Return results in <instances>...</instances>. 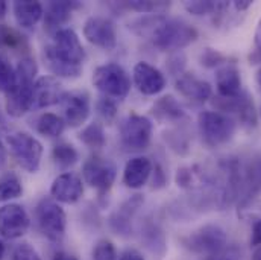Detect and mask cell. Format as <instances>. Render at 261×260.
I'll return each instance as SVG.
<instances>
[{"mask_svg": "<svg viewBox=\"0 0 261 260\" xmlns=\"http://www.w3.org/2000/svg\"><path fill=\"white\" fill-rule=\"evenodd\" d=\"M23 194L20 178L14 172H6L0 177V202L15 199Z\"/></svg>", "mask_w": 261, "mask_h": 260, "instance_id": "obj_29", "label": "cell"}, {"mask_svg": "<svg viewBox=\"0 0 261 260\" xmlns=\"http://www.w3.org/2000/svg\"><path fill=\"white\" fill-rule=\"evenodd\" d=\"M143 198L141 195H135L134 198L128 199L113 216H111V227L117 234H126L130 231V221L141 205Z\"/></svg>", "mask_w": 261, "mask_h": 260, "instance_id": "obj_23", "label": "cell"}, {"mask_svg": "<svg viewBox=\"0 0 261 260\" xmlns=\"http://www.w3.org/2000/svg\"><path fill=\"white\" fill-rule=\"evenodd\" d=\"M31 219L28 211L18 204L0 207V234L5 239H18L29 230Z\"/></svg>", "mask_w": 261, "mask_h": 260, "instance_id": "obj_12", "label": "cell"}, {"mask_svg": "<svg viewBox=\"0 0 261 260\" xmlns=\"http://www.w3.org/2000/svg\"><path fill=\"white\" fill-rule=\"evenodd\" d=\"M8 146L21 169L35 174L40 169L43 157V145L28 132L18 131L8 135Z\"/></svg>", "mask_w": 261, "mask_h": 260, "instance_id": "obj_5", "label": "cell"}, {"mask_svg": "<svg viewBox=\"0 0 261 260\" xmlns=\"http://www.w3.org/2000/svg\"><path fill=\"white\" fill-rule=\"evenodd\" d=\"M64 125V119H61L60 116H57L54 113H44L40 116V119L37 122V130L40 134H43L46 137H58L63 134Z\"/></svg>", "mask_w": 261, "mask_h": 260, "instance_id": "obj_30", "label": "cell"}, {"mask_svg": "<svg viewBox=\"0 0 261 260\" xmlns=\"http://www.w3.org/2000/svg\"><path fill=\"white\" fill-rule=\"evenodd\" d=\"M79 140L88 146L90 149H100L105 146L107 143V135H105V131L103 127L97 122H93L90 125H87L84 130L81 131L79 134Z\"/></svg>", "mask_w": 261, "mask_h": 260, "instance_id": "obj_28", "label": "cell"}, {"mask_svg": "<svg viewBox=\"0 0 261 260\" xmlns=\"http://www.w3.org/2000/svg\"><path fill=\"white\" fill-rule=\"evenodd\" d=\"M228 244L225 230L219 225L208 224L182 238V245L196 254L214 256L219 254Z\"/></svg>", "mask_w": 261, "mask_h": 260, "instance_id": "obj_6", "label": "cell"}, {"mask_svg": "<svg viewBox=\"0 0 261 260\" xmlns=\"http://www.w3.org/2000/svg\"><path fill=\"white\" fill-rule=\"evenodd\" d=\"M12 9L17 25L24 29L34 28L44 15V8L40 2H31V0L14 2Z\"/></svg>", "mask_w": 261, "mask_h": 260, "instance_id": "obj_22", "label": "cell"}, {"mask_svg": "<svg viewBox=\"0 0 261 260\" xmlns=\"http://www.w3.org/2000/svg\"><path fill=\"white\" fill-rule=\"evenodd\" d=\"M255 40V54L258 55V58L261 60V18L260 21H258V25H257V31H255V37H254Z\"/></svg>", "mask_w": 261, "mask_h": 260, "instance_id": "obj_42", "label": "cell"}, {"mask_svg": "<svg viewBox=\"0 0 261 260\" xmlns=\"http://www.w3.org/2000/svg\"><path fill=\"white\" fill-rule=\"evenodd\" d=\"M120 260H144V257L138 251H135V250H126L120 256Z\"/></svg>", "mask_w": 261, "mask_h": 260, "instance_id": "obj_43", "label": "cell"}, {"mask_svg": "<svg viewBox=\"0 0 261 260\" xmlns=\"http://www.w3.org/2000/svg\"><path fill=\"white\" fill-rule=\"evenodd\" d=\"M23 37H20L15 31L0 26V48H9V49H17L23 46Z\"/></svg>", "mask_w": 261, "mask_h": 260, "instance_id": "obj_37", "label": "cell"}, {"mask_svg": "<svg viewBox=\"0 0 261 260\" xmlns=\"http://www.w3.org/2000/svg\"><path fill=\"white\" fill-rule=\"evenodd\" d=\"M11 260H43L38 251L28 242L18 244L11 254Z\"/></svg>", "mask_w": 261, "mask_h": 260, "instance_id": "obj_38", "label": "cell"}, {"mask_svg": "<svg viewBox=\"0 0 261 260\" xmlns=\"http://www.w3.org/2000/svg\"><path fill=\"white\" fill-rule=\"evenodd\" d=\"M3 256H5V244L0 241V260H3Z\"/></svg>", "mask_w": 261, "mask_h": 260, "instance_id": "obj_50", "label": "cell"}, {"mask_svg": "<svg viewBox=\"0 0 261 260\" xmlns=\"http://www.w3.org/2000/svg\"><path fill=\"white\" fill-rule=\"evenodd\" d=\"M64 94L63 85L55 76H41L34 84V108H46L60 104Z\"/></svg>", "mask_w": 261, "mask_h": 260, "instance_id": "obj_16", "label": "cell"}, {"mask_svg": "<svg viewBox=\"0 0 261 260\" xmlns=\"http://www.w3.org/2000/svg\"><path fill=\"white\" fill-rule=\"evenodd\" d=\"M38 72L32 58H23L15 67V84L5 94V110L11 117H21L34 108V84Z\"/></svg>", "mask_w": 261, "mask_h": 260, "instance_id": "obj_2", "label": "cell"}, {"mask_svg": "<svg viewBox=\"0 0 261 260\" xmlns=\"http://www.w3.org/2000/svg\"><path fill=\"white\" fill-rule=\"evenodd\" d=\"M49 51L61 61L71 65H82L85 60V51L77 34L70 28H61L55 32L54 44L47 46Z\"/></svg>", "mask_w": 261, "mask_h": 260, "instance_id": "obj_10", "label": "cell"}, {"mask_svg": "<svg viewBox=\"0 0 261 260\" xmlns=\"http://www.w3.org/2000/svg\"><path fill=\"white\" fill-rule=\"evenodd\" d=\"M175 85H176V90L184 98L197 101V102H205L213 94V88L206 81L199 79L195 75H190V73H182L176 79Z\"/></svg>", "mask_w": 261, "mask_h": 260, "instance_id": "obj_21", "label": "cell"}, {"mask_svg": "<svg viewBox=\"0 0 261 260\" xmlns=\"http://www.w3.org/2000/svg\"><path fill=\"white\" fill-rule=\"evenodd\" d=\"M3 131H5V122H3V121L0 119V134H2Z\"/></svg>", "mask_w": 261, "mask_h": 260, "instance_id": "obj_51", "label": "cell"}, {"mask_svg": "<svg viewBox=\"0 0 261 260\" xmlns=\"http://www.w3.org/2000/svg\"><path fill=\"white\" fill-rule=\"evenodd\" d=\"M197 128L205 145L217 148L232 138L236 134V122L220 111H202L197 116Z\"/></svg>", "mask_w": 261, "mask_h": 260, "instance_id": "obj_4", "label": "cell"}, {"mask_svg": "<svg viewBox=\"0 0 261 260\" xmlns=\"http://www.w3.org/2000/svg\"><path fill=\"white\" fill-rule=\"evenodd\" d=\"M255 79H257V84H258V87L261 88V67L257 70V75H255Z\"/></svg>", "mask_w": 261, "mask_h": 260, "instance_id": "obj_49", "label": "cell"}, {"mask_svg": "<svg viewBox=\"0 0 261 260\" xmlns=\"http://www.w3.org/2000/svg\"><path fill=\"white\" fill-rule=\"evenodd\" d=\"M152 174H153V180H152L153 187H155V189H161V187H164V186H166V183H167V177H166V172L163 171V168H161L160 164H155V168H153Z\"/></svg>", "mask_w": 261, "mask_h": 260, "instance_id": "obj_40", "label": "cell"}, {"mask_svg": "<svg viewBox=\"0 0 261 260\" xmlns=\"http://www.w3.org/2000/svg\"><path fill=\"white\" fill-rule=\"evenodd\" d=\"M6 11H8V5H6V2L0 0V18H3V17H5Z\"/></svg>", "mask_w": 261, "mask_h": 260, "instance_id": "obj_46", "label": "cell"}, {"mask_svg": "<svg viewBox=\"0 0 261 260\" xmlns=\"http://www.w3.org/2000/svg\"><path fill=\"white\" fill-rule=\"evenodd\" d=\"M200 64L205 67H216V65H223L225 64V57L214 51V49H205L202 57H200Z\"/></svg>", "mask_w": 261, "mask_h": 260, "instance_id": "obj_39", "label": "cell"}, {"mask_svg": "<svg viewBox=\"0 0 261 260\" xmlns=\"http://www.w3.org/2000/svg\"><path fill=\"white\" fill-rule=\"evenodd\" d=\"M184 8H186L190 14H193V15H206V14H211V12L219 11L220 3L211 2V0H206V2L196 0V2H186V3H184Z\"/></svg>", "mask_w": 261, "mask_h": 260, "instance_id": "obj_34", "label": "cell"}, {"mask_svg": "<svg viewBox=\"0 0 261 260\" xmlns=\"http://www.w3.org/2000/svg\"><path fill=\"white\" fill-rule=\"evenodd\" d=\"M252 260H261V247H258V248L255 250V253H254V256H252Z\"/></svg>", "mask_w": 261, "mask_h": 260, "instance_id": "obj_48", "label": "cell"}, {"mask_svg": "<svg viewBox=\"0 0 261 260\" xmlns=\"http://www.w3.org/2000/svg\"><path fill=\"white\" fill-rule=\"evenodd\" d=\"M50 195L58 202L74 204L84 195L82 180L73 172H64L54 180L50 186Z\"/></svg>", "mask_w": 261, "mask_h": 260, "instance_id": "obj_15", "label": "cell"}, {"mask_svg": "<svg viewBox=\"0 0 261 260\" xmlns=\"http://www.w3.org/2000/svg\"><path fill=\"white\" fill-rule=\"evenodd\" d=\"M152 114L160 122H175L186 116L182 107L173 96H163L152 107Z\"/></svg>", "mask_w": 261, "mask_h": 260, "instance_id": "obj_25", "label": "cell"}, {"mask_svg": "<svg viewBox=\"0 0 261 260\" xmlns=\"http://www.w3.org/2000/svg\"><path fill=\"white\" fill-rule=\"evenodd\" d=\"M132 79L137 90L146 96H155L166 87V78L161 70L146 61L137 63L132 70Z\"/></svg>", "mask_w": 261, "mask_h": 260, "instance_id": "obj_14", "label": "cell"}, {"mask_svg": "<svg viewBox=\"0 0 261 260\" xmlns=\"http://www.w3.org/2000/svg\"><path fill=\"white\" fill-rule=\"evenodd\" d=\"M52 158H54V161H55L57 166H60L61 169H67V168H71L73 164L77 163L79 154H77V151L74 149L73 145L60 143V145H57L54 148Z\"/></svg>", "mask_w": 261, "mask_h": 260, "instance_id": "obj_31", "label": "cell"}, {"mask_svg": "<svg viewBox=\"0 0 261 260\" xmlns=\"http://www.w3.org/2000/svg\"><path fill=\"white\" fill-rule=\"evenodd\" d=\"M77 8L74 2H50L44 12V26L47 29L60 31L61 26L71 17L73 9Z\"/></svg>", "mask_w": 261, "mask_h": 260, "instance_id": "obj_24", "label": "cell"}, {"mask_svg": "<svg viewBox=\"0 0 261 260\" xmlns=\"http://www.w3.org/2000/svg\"><path fill=\"white\" fill-rule=\"evenodd\" d=\"M117 253L111 241L102 239L93 248V260H116Z\"/></svg>", "mask_w": 261, "mask_h": 260, "instance_id": "obj_35", "label": "cell"}, {"mask_svg": "<svg viewBox=\"0 0 261 260\" xmlns=\"http://www.w3.org/2000/svg\"><path fill=\"white\" fill-rule=\"evenodd\" d=\"M129 28L135 34L149 38L155 48L166 52L184 49L197 38V31L189 23L176 18H164L161 15L140 18Z\"/></svg>", "mask_w": 261, "mask_h": 260, "instance_id": "obj_1", "label": "cell"}, {"mask_svg": "<svg viewBox=\"0 0 261 260\" xmlns=\"http://www.w3.org/2000/svg\"><path fill=\"white\" fill-rule=\"evenodd\" d=\"M240 205L249 204L261 192V157L254 158L245 168L243 177H240Z\"/></svg>", "mask_w": 261, "mask_h": 260, "instance_id": "obj_18", "label": "cell"}, {"mask_svg": "<svg viewBox=\"0 0 261 260\" xmlns=\"http://www.w3.org/2000/svg\"><path fill=\"white\" fill-rule=\"evenodd\" d=\"M5 160H6V154H5V148H3V145L0 141V168L5 164Z\"/></svg>", "mask_w": 261, "mask_h": 260, "instance_id": "obj_47", "label": "cell"}, {"mask_svg": "<svg viewBox=\"0 0 261 260\" xmlns=\"http://www.w3.org/2000/svg\"><path fill=\"white\" fill-rule=\"evenodd\" d=\"M84 37L93 46L113 51L117 46L116 25L105 17H90L84 25Z\"/></svg>", "mask_w": 261, "mask_h": 260, "instance_id": "obj_11", "label": "cell"}, {"mask_svg": "<svg viewBox=\"0 0 261 260\" xmlns=\"http://www.w3.org/2000/svg\"><path fill=\"white\" fill-rule=\"evenodd\" d=\"M122 6L129 8L132 11L141 12V14H155L160 15L163 12H166L170 8L169 2H143V0H134V2H125L122 3Z\"/></svg>", "mask_w": 261, "mask_h": 260, "instance_id": "obj_32", "label": "cell"}, {"mask_svg": "<svg viewBox=\"0 0 261 260\" xmlns=\"http://www.w3.org/2000/svg\"><path fill=\"white\" fill-rule=\"evenodd\" d=\"M60 105L64 113V122L71 128L84 125L91 110L90 96L85 91H64Z\"/></svg>", "mask_w": 261, "mask_h": 260, "instance_id": "obj_13", "label": "cell"}, {"mask_svg": "<svg viewBox=\"0 0 261 260\" xmlns=\"http://www.w3.org/2000/svg\"><path fill=\"white\" fill-rule=\"evenodd\" d=\"M52 260H77V259H76L74 256H71V254H67V253H57Z\"/></svg>", "mask_w": 261, "mask_h": 260, "instance_id": "obj_45", "label": "cell"}, {"mask_svg": "<svg viewBox=\"0 0 261 260\" xmlns=\"http://www.w3.org/2000/svg\"><path fill=\"white\" fill-rule=\"evenodd\" d=\"M251 245H252V247H261V219L255 221L254 225H252Z\"/></svg>", "mask_w": 261, "mask_h": 260, "instance_id": "obj_41", "label": "cell"}, {"mask_svg": "<svg viewBox=\"0 0 261 260\" xmlns=\"http://www.w3.org/2000/svg\"><path fill=\"white\" fill-rule=\"evenodd\" d=\"M96 108H97L99 114L102 116V119L107 121L108 124H111L117 116V105L111 98H107V96L100 98L96 104Z\"/></svg>", "mask_w": 261, "mask_h": 260, "instance_id": "obj_36", "label": "cell"}, {"mask_svg": "<svg viewBox=\"0 0 261 260\" xmlns=\"http://www.w3.org/2000/svg\"><path fill=\"white\" fill-rule=\"evenodd\" d=\"M216 87L220 98H234L242 93V76L236 64L225 63L216 72Z\"/></svg>", "mask_w": 261, "mask_h": 260, "instance_id": "obj_19", "label": "cell"}, {"mask_svg": "<svg viewBox=\"0 0 261 260\" xmlns=\"http://www.w3.org/2000/svg\"><path fill=\"white\" fill-rule=\"evenodd\" d=\"M141 241L144 242L146 248L158 256H163L166 253V238L163 230L156 224H146L141 230Z\"/></svg>", "mask_w": 261, "mask_h": 260, "instance_id": "obj_26", "label": "cell"}, {"mask_svg": "<svg viewBox=\"0 0 261 260\" xmlns=\"http://www.w3.org/2000/svg\"><path fill=\"white\" fill-rule=\"evenodd\" d=\"M220 260H232L231 257H223V259H220Z\"/></svg>", "mask_w": 261, "mask_h": 260, "instance_id": "obj_52", "label": "cell"}, {"mask_svg": "<svg viewBox=\"0 0 261 260\" xmlns=\"http://www.w3.org/2000/svg\"><path fill=\"white\" fill-rule=\"evenodd\" d=\"M15 84V68L9 64V61L0 55V91L8 93Z\"/></svg>", "mask_w": 261, "mask_h": 260, "instance_id": "obj_33", "label": "cell"}, {"mask_svg": "<svg viewBox=\"0 0 261 260\" xmlns=\"http://www.w3.org/2000/svg\"><path fill=\"white\" fill-rule=\"evenodd\" d=\"M152 122L146 116L132 113L120 127V137L125 148L129 151H143L149 146L152 138Z\"/></svg>", "mask_w": 261, "mask_h": 260, "instance_id": "obj_9", "label": "cell"}, {"mask_svg": "<svg viewBox=\"0 0 261 260\" xmlns=\"http://www.w3.org/2000/svg\"><path fill=\"white\" fill-rule=\"evenodd\" d=\"M35 213L41 233L50 242H61L67 227V216L64 208L55 199L44 198L37 205Z\"/></svg>", "mask_w": 261, "mask_h": 260, "instance_id": "obj_7", "label": "cell"}, {"mask_svg": "<svg viewBox=\"0 0 261 260\" xmlns=\"http://www.w3.org/2000/svg\"><path fill=\"white\" fill-rule=\"evenodd\" d=\"M44 60H46L47 67L50 68V72L54 75H57V76H61V78H77L82 73V65L67 64L64 61L58 60L49 51V48L44 49Z\"/></svg>", "mask_w": 261, "mask_h": 260, "instance_id": "obj_27", "label": "cell"}, {"mask_svg": "<svg viewBox=\"0 0 261 260\" xmlns=\"http://www.w3.org/2000/svg\"><path fill=\"white\" fill-rule=\"evenodd\" d=\"M252 3H254V2H251V0H242V2L237 0V2H234V8H236L237 11L242 12V11H246L248 8H251Z\"/></svg>", "mask_w": 261, "mask_h": 260, "instance_id": "obj_44", "label": "cell"}, {"mask_svg": "<svg viewBox=\"0 0 261 260\" xmlns=\"http://www.w3.org/2000/svg\"><path fill=\"white\" fill-rule=\"evenodd\" d=\"M82 177L87 184L99 192H108L117 177L116 164L100 155H91L82 166Z\"/></svg>", "mask_w": 261, "mask_h": 260, "instance_id": "obj_8", "label": "cell"}, {"mask_svg": "<svg viewBox=\"0 0 261 260\" xmlns=\"http://www.w3.org/2000/svg\"><path fill=\"white\" fill-rule=\"evenodd\" d=\"M153 164L147 157H134L125 166L123 183L129 189H141L150 178Z\"/></svg>", "mask_w": 261, "mask_h": 260, "instance_id": "obj_20", "label": "cell"}, {"mask_svg": "<svg viewBox=\"0 0 261 260\" xmlns=\"http://www.w3.org/2000/svg\"><path fill=\"white\" fill-rule=\"evenodd\" d=\"M219 99H222V102H219L217 107L222 108V111L239 114V117L245 127H255L257 125L255 105H254V102L248 93H240L234 98H219Z\"/></svg>", "mask_w": 261, "mask_h": 260, "instance_id": "obj_17", "label": "cell"}, {"mask_svg": "<svg viewBox=\"0 0 261 260\" xmlns=\"http://www.w3.org/2000/svg\"><path fill=\"white\" fill-rule=\"evenodd\" d=\"M93 85L111 99H125L130 91V78L122 65L107 63L93 72Z\"/></svg>", "mask_w": 261, "mask_h": 260, "instance_id": "obj_3", "label": "cell"}]
</instances>
